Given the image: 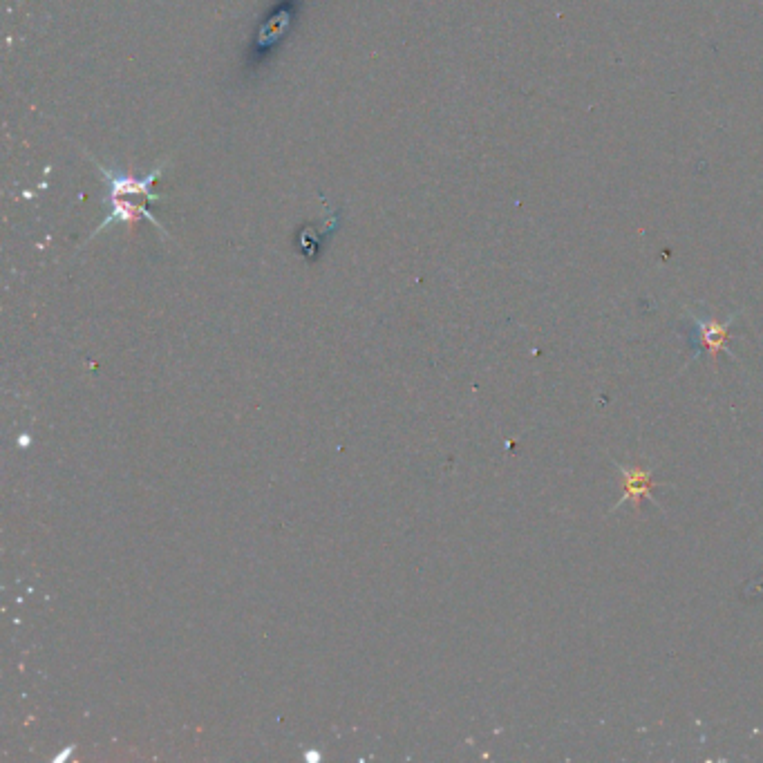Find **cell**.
<instances>
[{
	"instance_id": "6da1fadb",
	"label": "cell",
	"mask_w": 763,
	"mask_h": 763,
	"mask_svg": "<svg viewBox=\"0 0 763 763\" xmlns=\"http://www.w3.org/2000/svg\"><path fill=\"white\" fill-rule=\"evenodd\" d=\"M739 314H732L725 320H719L714 316H696L690 312L687 316V323H690V329H687V336H690V345H692V359L696 361L701 354H710L712 367L717 370L719 367V354L725 350L728 352V341H730V327L734 325ZM730 354V352H728Z\"/></svg>"
},
{
	"instance_id": "277c9868",
	"label": "cell",
	"mask_w": 763,
	"mask_h": 763,
	"mask_svg": "<svg viewBox=\"0 0 763 763\" xmlns=\"http://www.w3.org/2000/svg\"><path fill=\"white\" fill-rule=\"evenodd\" d=\"M106 202H110V211L106 215V220H103L97 226V229H94V233L90 235V238H94V235H99L110 224H115V222H135V220L153 222L159 231H162L164 235H168L166 229L162 226V222H159L157 218H153V215H150V211L146 209L144 204H135L133 200H124V197H115V200H106Z\"/></svg>"
},
{
	"instance_id": "3957f363",
	"label": "cell",
	"mask_w": 763,
	"mask_h": 763,
	"mask_svg": "<svg viewBox=\"0 0 763 763\" xmlns=\"http://www.w3.org/2000/svg\"><path fill=\"white\" fill-rule=\"evenodd\" d=\"M616 468L623 473V497L618 499V504L614 506V511L618 506H623L625 502H631L636 506V511L640 508V502L643 499H649V502L656 504L654 499V488L656 486H665V484H656L654 482V473L652 468H643V466H627V464H618L614 461Z\"/></svg>"
},
{
	"instance_id": "7a4b0ae2",
	"label": "cell",
	"mask_w": 763,
	"mask_h": 763,
	"mask_svg": "<svg viewBox=\"0 0 763 763\" xmlns=\"http://www.w3.org/2000/svg\"><path fill=\"white\" fill-rule=\"evenodd\" d=\"M94 164H97L99 171L103 173V177H106V184H108V197L110 200H115V197H146V200L150 202H157L159 197L153 193V184L159 180V175L164 173L166 166H159L155 168L153 173H148L146 177H130L126 173H117V171H110V168H106L103 164H99L97 159L90 157ZM106 197V200H108Z\"/></svg>"
}]
</instances>
